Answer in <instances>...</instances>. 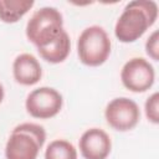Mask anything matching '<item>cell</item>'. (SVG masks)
<instances>
[{"label": "cell", "instance_id": "obj_7", "mask_svg": "<svg viewBox=\"0 0 159 159\" xmlns=\"http://www.w3.org/2000/svg\"><path fill=\"white\" fill-rule=\"evenodd\" d=\"M104 118L113 129L118 132H127L138 124L140 119V109L133 99L117 97L107 104L104 109Z\"/></svg>", "mask_w": 159, "mask_h": 159}, {"label": "cell", "instance_id": "obj_12", "mask_svg": "<svg viewBox=\"0 0 159 159\" xmlns=\"http://www.w3.org/2000/svg\"><path fill=\"white\" fill-rule=\"evenodd\" d=\"M45 159H77V149L65 139H56L47 145Z\"/></svg>", "mask_w": 159, "mask_h": 159}, {"label": "cell", "instance_id": "obj_6", "mask_svg": "<svg viewBox=\"0 0 159 159\" xmlns=\"http://www.w3.org/2000/svg\"><path fill=\"white\" fill-rule=\"evenodd\" d=\"M120 81L123 86L130 92H145L154 84V67L148 60L143 57H133L123 65L120 71Z\"/></svg>", "mask_w": 159, "mask_h": 159}, {"label": "cell", "instance_id": "obj_13", "mask_svg": "<svg viewBox=\"0 0 159 159\" xmlns=\"http://www.w3.org/2000/svg\"><path fill=\"white\" fill-rule=\"evenodd\" d=\"M144 112L148 120L153 124L159 123V93L154 92L150 94L144 104Z\"/></svg>", "mask_w": 159, "mask_h": 159}, {"label": "cell", "instance_id": "obj_10", "mask_svg": "<svg viewBox=\"0 0 159 159\" xmlns=\"http://www.w3.org/2000/svg\"><path fill=\"white\" fill-rule=\"evenodd\" d=\"M41 58H43L45 61L50 62V63H61L63 62L70 52H71V39L67 34V31H62V34L55 40L52 41L50 45L45 46V47H40L37 48Z\"/></svg>", "mask_w": 159, "mask_h": 159}, {"label": "cell", "instance_id": "obj_5", "mask_svg": "<svg viewBox=\"0 0 159 159\" xmlns=\"http://www.w3.org/2000/svg\"><path fill=\"white\" fill-rule=\"evenodd\" d=\"M63 106L62 94L52 87H39L31 91L25 101L27 113L39 119H48L57 116Z\"/></svg>", "mask_w": 159, "mask_h": 159}, {"label": "cell", "instance_id": "obj_3", "mask_svg": "<svg viewBox=\"0 0 159 159\" xmlns=\"http://www.w3.org/2000/svg\"><path fill=\"white\" fill-rule=\"evenodd\" d=\"M62 31H65L62 14L52 6L35 11L26 24V37L37 48L50 45Z\"/></svg>", "mask_w": 159, "mask_h": 159}, {"label": "cell", "instance_id": "obj_4", "mask_svg": "<svg viewBox=\"0 0 159 159\" xmlns=\"http://www.w3.org/2000/svg\"><path fill=\"white\" fill-rule=\"evenodd\" d=\"M112 42L107 31L98 25L86 27L77 40V55L80 61L89 67L103 65L111 55Z\"/></svg>", "mask_w": 159, "mask_h": 159}, {"label": "cell", "instance_id": "obj_9", "mask_svg": "<svg viewBox=\"0 0 159 159\" xmlns=\"http://www.w3.org/2000/svg\"><path fill=\"white\" fill-rule=\"evenodd\" d=\"M15 81L22 86H34L42 77V67L39 60L31 53H20L12 63Z\"/></svg>", "mask_w": 159, "mask_h": 159}, {"label": "cell", "instance_id": "obj_2", "mask_svg": "<svg viewBox=\"0 0 159 159\" xmlns=\"http://www.w3.org/2000/svg\"><path fill=\"white\" fill-rule=\"evenodd\" d=\"M46 140V132L36 123H21L9 135L5 145L6 159H37Z\"/></svg>", "mask_w": 159, "mask_h": 159}, {"label": "cell", "instance_id": "obj_1", "mask_svg": "<svg viewBox=\"0 0 159 159\" xmlns=\"http://www.w3.org/2000/svg\"><path fill=\"white\" fill-rule=\"evenodd\" d=\"M158 19V4L153 0H133L125 5L116 26V37L124 43L134 42L154 25Z\"/></svg>", "mask_w": 159, "mask_h": 159}, {"label": "cell", "instance_id": "obj_8", "mask_svg": "<svg viewBox=\"0 0 159 159\" xmlns=\"http://www.w3.org/2000/svg\"><path fill=\"white\" fill-rule=\"evenodd\" d=\"M80 152L84 159H107L112 150V140L101 128H89L80 138Z\"/></svg>", "mask_w": 159, "mask_h": 159}, {"label": "cell", "instance_id": "obj_14", "mask_svg": "<svg viewBox=\"0 0 159 159\" xmlns=\"http://www.w3.org/2000/svg\"><path fill=\"white\" fill-rule=\"evenodd\" d=\"M145 52L153 61H159V31L154 30L145 41Z\"/></svg>", "mask_w": 159, "mask_h": 159}, {"label": "cell", "instance_id": "obj_11", "mask_svg": "<svg viewBox=\"0 0 159 159\" xmlns=\"http://www.w3.org/2000/svg\"><path fill=\"white\" fill-rule=\"evenodd\" d=\"M34 4L32 0H0V20L14 24L27 14Z\"/></svg>", "mask_w": 159, "mask_h": 159}, {"label": "cell", "instance_id": "obj_15", "mask_svg": "<svg viewBox=\"0 0 159 159\" xmlns=\"http://www.w3.org/2000/svg\"><path fill=\"white\" fill-rule=\"evenodd\" d=\"M4 87H2V84L0 83V103L2 102V99H4Z\"/></svg>", "mask_w": 159, "mask_h": 159}]
</instances>
